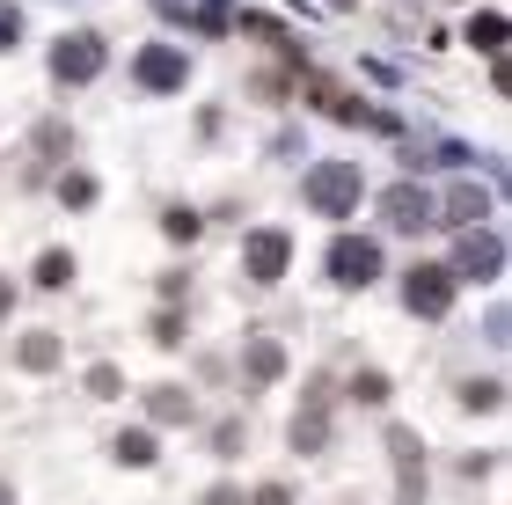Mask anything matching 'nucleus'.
Returning <instances> with one entry per match:
<instances>
[{"label":"nucleus","mask_w":512,"mask_h":505,"mask_svg":"<svg viewBox=\"0 0 512 505\" xmlns=\"http://www.w3.org/2000/svg\"><path fill=\"white\" fill-rule=\"evenodd\" d=\"M0 505H15V484H8V476H0Z\"/></svg>","instance_id":"30"},{"label":"nucleus","mask_w":512,"mask_h":505,"mask_svg":"<svg viewBox=\"0 0 512 505\" xmlns=\"http://www.w3.org/2000/svg\"><path fill=\"white\" fill-rule=\"evenodd\" d=\"M381 213H388V227H403V235H417V227H439V205H432V191H417V183H395V191H381Z\"/></svg>","instance_id":"8"},{"label":"nucleus","mask_w":512,"mask_h":505,"mask_svg":"<svg viewBox=\"0 0 512 505\" xmlns=\"http://www.w3.org/2000/svg\"><path fill=\"white\" fill-rule=\"evenodd\" d=\"M461 403H469V410H505V381H469Z\"/></svg>","instance_id":"21"},{"label":"nucleus","mask_w":512,"mask_h":505,"mask_svg":"<svg viewBox=\"0 0 512 505\" xmlns=\"http://www.w3.org/2000/svg\"><path fill=\"white\" fill-rule=\"evenodd\" d=\"M37 286L66 293V286H74V257H66V249H44V257H37Z\"/></svg>","instance_id":"15"},{"label":"nucleus","mask_w":512,"mask_h":505,"mask_svg":"<svg viewBox=\"0 0 512 505\" xmlns=\"http://www.w3.org/2000/svg\"><path fill=\"white\" fill-rule=\"evenodd\" d=\"M132 74H139V88H154V96H176V88L191 81V59H183L176 44H147V52L132 59Z\"/></svg>","instance_id":"7"},{"label":"nucleus","mask_w":512,"mask_h":505,"mask_svg":"<svg viewBox=\"0 0 512 505\" xmlns=\"http://www.w3.org/2000/svg\"><path fill=\"white\" fill-rule=\"evenodd\" d=\"M235 447H242V418H220V425H213V454L227 462V454H235Z\"/></svg>","instance_id":"25"},{"label":"nucleus","mask_w":512,"mask_h":505,"mask_svg":"<svg viewBox=\"0 0 512 505\" xmlns=\"http://www.w3.org/2000/svg\"><path fill=\"white\" fill-rule=\"evenodd\" d=\"M242 366H249V381H278V374H286V344H278V337H249Z\"/></svg>","instance_id":"12"},{"label":"nucleus","mask_w":512,"mask_h":505,"mask_svg":"<svg viewBox=\"0 0 512 505\" xmlns=\"http://www.w3.org/2000/svg\"><path fill=\"white\" fill-rule=\"evenodd\" d=\"M205 505H242V491H235V484H213V491H205Z\"/></svg>","instance_id":"28"},{"label":"nucleus","mask_w":512,"mask_h":505,"mask_svg":"<svg viewBox=\"0 0 512 505\" xmlns=\"http://www.w3.org/2000/svg\"><path fill=\"white\" fill-rule=\"evenodd\" d=\"M439 213H447L439 227H483V220H491V191H476V183H454Z\"/></svg>","instance_id":"10"},{"label":"nucleus","mask_w":512,"mask_h":505,"mask_svg":"<svg viewBox=\"0 0 512 505\" xmlns=\"http://www.w3.org/2000/svg\"><path fill=\"white\" fill-rule=\"evenodd\" d=\"M388 454H395V476H403V491L425 484V447H417V432H410V425H395V432H388Z\"/></svg>","instance_id":"11"},{"label":"nucleus","mask_w":512,"mask_h":505,"mask_svg":"<svg viewBox=\"0 0 512 505\" xmlns=\"http://www.w3.org/2000/svg\"><path fill=\"white\" fill-rule=\"evenodd\" d=\"M59 205H96V176H88V169H66V176H59Z\"/></svg>","instance_id":"20"},{"label":"nucleus","mask_w":512,"mask_h":505,"mask_svg":"<svg viewBox=\"0 0 512 505\" xmlns=\"http://www.w3.org/2000/svg\"><path fill=\"white\" fill-rule=\"evenodd\" d=\"M359 191H366L359 162H315V169H308V183H300V198H308L322 220H344V213H359Z\"/></svg>","instance_id":"1"},{"label":"nucleus","mask_w":512,"mask_h":505,"mask_svg":"<svg viewBox=\"0 0 512 505\" xmlns=\"http://www.w3.org/2000/svg\"><path fill=\"white\" fill-rule=\"evenodd\" d=\"M249 505H293V491H286V484H264V491H256Z\"/></svg>","instance_id":"27"},{"label":"nucleus","mask_w":512,"mask_h":505,"mask_svg":"<svg viewBox=\"0 0 512 505\" xmlns=\"http://www.w3.org/2000/svg\"><path fill=\"white\" fill-rule=\"evenodd\" d=\"M118 462L125 469H154V432H118Z\"/></svg>","instance_id":"18"},{"label":"nucleus","mask_w":512,"mask_h":505,"mask_svg":"<svg viewBox=\"0 0 512 505\" xmlns=\"http://www.w3.org/2000/svg\"><path fill=\"white\" fill-rule=\"evenodd\" d=\"M330 8H352V0H330Z\"/></svg>","instance_id":"31"},{"label":"nucleus","mask_w":512,"mask_h":505,"mask_svg":"<svg viewBox=\"0 0 512 505\" xmlns=\"http://www.w3.org/2000/svg\"><path fill=\"white\" fill-rule=\"evenodd\" d=\"M147 337L161 344V352H176V344H183V315H176V308H161V315H154V330H147Z\"/></svg>","instance_id":"22"},{"label":"nucleus","mask_w":512,"mask_h":505,"mask_svg":"<svg viewBox=\"0 0 512 505\" xmlns=\"http://www.w3.org/2000/svg\"><path fill=\"white\" fill-rule=\"evenodd\" d=\"M103 59H110V52H103V37H96V30H74V37H59V44H52V74H59V81H74V88H81V81H96V74H103Z\"/></svg>","instance_id":"5"},{"label":"nucleus","mask_w":512,"mask_h":505,"mask_svg":"<svg viewBox=\"0 0 512 505\" xmlns=\"http://www.w3.org/2000/svg\"><path fill=\"white\" fill-rule=\"evenodd\" d=\"M352 403H388V374H374V366L352 374Z\"/></svg>","instance_id":"23"},{"label":"nucleus","mask_w":512,"mask_h":505,"mask_svg":"<svg viewBox=\"0 0 512 505\" xmlns=\"http://www.w3.org/2000/svg\"><path fill=\"white\" fill-rule=\"evenodd\" d=\"M198 213H191V205H169V213H161V235H169V242H198Z\"/></svg>","instance_id":"19"},{"label":"nucleus","mask_w":512,"mask_h":505,"mask_svg":"<svg viewBox=\"0 0 512 505\" xmlns=\"http://www.w3.org/2000/svg\"><path fill=\"white\" fill-rule=\"evenodd\" d=\"M330 279L352 286V293H366V286L381 279V249L366 242V235H337V242H330Z\"/></svg>","instance_id":"4"},{"label":"nucleus","mask_w":512,"mask_h":505,"mask_svg":"<svg viewBox=\"0 0 512 505\" xmlns=\"http://www.w3.org/2000/svg\"><path fill=\"white\" fill-rule=\"evenodd\" d=\"M147 418H154V425H191L198 403L183 396V388H147Z\"/></svg>","instance_id":"13"},{"label":"nucleus","mask_w":512,"mask_h":505,"mask_svg":"<svg viewBox=\"0 0 512 505\" xmlns=\"http://www.w3.org/2000/svg\"><path fill=\"white\" fill-rule=\"evenodd\" d=\"M505 271V242L491 235V227H461L454 242V279H498Z\"/></svg>","instance_id":"6"},{"label":"nucleus","mask_w":512,"mask_h":505,"mask_svg":"<svg viewBox=\"0 0 512 505\" xmlns=\"http://www.w3.org/2000/svg\"><path fill=\"white\" fill-rule=\"evenodd\" d=\"M8 315H15V286L0 279V323H8Z\"/></svg>","instance_id":"29"},{"label":"nucleus","mask_w":512,"mask_h":505,"mask_svg":"<svg viewBox=\"0 0 512 505\" xmlns=\"http://www.w3.org/2000/svg\"><path fill=\"white\" fill-rule=\"evenodd\" d=\"M15 359L30 366V374H52V366H59V337L52 330H30V337L15 344Z\"/></svg>","instance_id":"14"},{"label":"nucleus","mask_w":512,"mask_h":505,"mask_svg":"<svg viewBox=\"0 0 512 505\" xmlns=\"http://www.w3.org/2000/svg\"><path fill=\"white\" fill-rule=\"evenodd\" d=\"M403 308L425 315V323H439V315L454 308V271L447 264H410L403 271Z\"/></svg>","instance_id":"2"},{"label":"nucleus","mask_w":512,"mask_h":505,"mask_svg":"<svg viewBox=\"0 0 512 505\" xmlns=\"http://www.w3.org/2000/svg\"><path fill=\"white\" fill-rule=\"evenodd\" d=\"M15 37H22V8L0 0V52H15Z\"/></svg>","instance_id":"26"},{"label":"nucleus","mask_w":512,"mask_h":505,"mask_svg":"<svg viewBox=\"0 0 512 505\" xmlns=\"http://www.w3.org/2000/svg\"><path fill=\"white\" fill-rule=\"evenodd\" d=\"M286 264H293V235H286V227H256V235L242 242V271L256 286H278Z\"/></svg>","instance_id":"3"},{"label":"nucleus","mask_w":512,"mask_h":505,"mask_svg":"<svg viewBox=\"0 0 512 505\" xmlns=\"http://www.w3.org/2000/svg\"><path fill=\"white\" fill-rule=\"evenodd\" d=\"M118 388H125V374H118V366H88V396H118Z\"/></svg>","instance_id":"24"},{"label":"nucleus","mask_w":512,"mask_h":505,"mask_svg":"<svg viewBox=\"0 0 512 505\" xmlns=\"http://www.w3.org/2000/svg\"><path fill=\"white\" fill-rule=\"evenodd\" d=\"M330 447V388H308V403H300V418H293V454H322Z\"/></svg>","instance_id":"9"},{"label":"nucleus","mask_w":512,"mask_h":505,"mask_svg":"<svg viewBox=\"0 0 512 505\" xmlns=\"http://www.w3.org/2000/svg\"><path fill=\"white\" fill-rule=\"evenodd\" d=\"M469 44H476L483 59H498V52H505V15H476V22H469Z\"/></svg>","instance_id":"16"},{"label":"nucleus","mask_w":512,"mask_h":505,"mask_svg":"<svg viewBox=\"0 0 512 505\" xmlns=\"http://www.w3.org/2000/svg\"><path fill=\"white\" fill-rule=\"evenodd\" d=\"M37 154H44V162H66V154H74V132H66L59 118H44L37 125Z\"/></svg>","instance_id":"17"}]
</instances>
